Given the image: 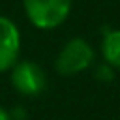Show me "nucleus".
<instances>
[{"label": "nucleus", "mask_w": 120, "mask_h": 120, "mask_svg": "<svg viewBox=\"0 0 120 120\" xmlns=\"http://www.w3.org/2000/svg\"><path fill=\"white\" fill-rule=\"evenodd\" d=\"M24 11L38 28H54L66 21L71 0H22Z\"/></svg>", "instance_id": "obj_1"}, {"label": "nucleus", "mask_w": 120, "mask_h": 120, "mask_svg": "<svg viewBox=\"0 0 120 120\" xmlns=\"http://www.w3.org/2000/svg\"><path fill=\"white\" fill-rule=\"evenodd\" d=\"M94 60V51L82 38L69 39L56 56V71L60 75H77L84 71Z\"/></svg>", "instance_id": "obj_2"}, {"label": "nucleus", "mask_w": 120, "mask_h": 120, "mask_svg": "<svg viewBox=\"0 0 120 120\" xmlns=\"http://www.w3.org/2000/svg\"><path fill=\"white\" fill-rule=\"evenodd\" d=\"M11 84L22 96H39L45 90L47 77L41 66L24 60V62H17L11 68Z\"/></svg>", "instance_id": "obj_3"}, {"label": "nucleus", "mask_w": 120, "mask_h": 120, "mask_svg": "<svg viewBox=\"0 0 120 120\" xmlns=\"http://www.w3.org/2000/svg\"><path fill=\"white\" fill-rule=\"evenodd\" d=\"M21 36L15 22L0 15V71H8L17 64Z\"/></svg>", "instance_id": "obj_4"}, {"label": "nucleus", "mask_w": 120, "mask_h": 120, "mask_svg": "<svg viewBox=\"0 0 120 120\" xmlns=\"http://www.w3.org/2000/svg\"><path fill=\"white\" fill-rule=\"evenodd\" d=\"M101 52H103L105 64H109L111 68H120V30L105 32Z\"/></svg>", "instance_id": "obj_5"}, {"label": "nucleus", "mask_w": 120, "mask_h": 120, "mask_svg": "<svg viewBox=\"0 0 120 120\" xmlns=\"http://www.w3.org/2000/svg\"><path fill=\"white\" fill-rule=\"evenodd\" d=\"M112 68L109 66V64H101L98 69H96V77L98 79H103V81H109V79H112Z\"/></svg>", "instance_id": "obj_6"}, {"label": "nucleus", "mask_w": 120, "mask_h": 120, "mask_svg": "<svg viewBox=\"0 0 120 120\" xmlns=\"http://www.w3.org/2000/svg\"><path fill=\"white\" fill-rule=\"evenodd\" d=\"M0 120H11V114L6 109H2V107H0Z\"/></svg>", "instance_id": "obj_7"}]
</instances>
